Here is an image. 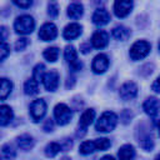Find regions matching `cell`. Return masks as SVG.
<instances>
[{
    "instance_id": "cell-16",
    "label": "cell",
    "mask_w": 160,
    "mask_h": 160,
    "mask_svg": "<svg viewBox=\"0 0 160 160\" xmlns=\"http://www.w3.org/2000/svg\"><path fill=\"white\" fill-rule=\"evenodd\" d=\"M84 14V8L80 2H71L69 6H68V16L70 19H80Z\"/></svg>"
},
{
    "instance_id": "cell-24",
    "label": "cell",
    "mask_w": 160,
    "mask_h": 160,
    "mask_svg": "<svg viewBox=\"0 0 160 160\" xmlns=\"http://www.w3.org/2000/svg\"><path fill=\"white\" fill-rule=\"evenodd\" d=\"M64 58L69 64H72L78 60V52L72 45H68L64 50Z\"/></svg>"
},
{
    "instance_id": "cell-39",
    "label": "cell",
    "mask_w": 160,
    "mask_h": 160,
    "mask_svg": "<svg viewBox=\"0 0 160 160\" xmlns=\"http://www.w3.org/2000/svg\"><path fill=\"white\" fill-rule=\"evenodd\" d=\"M100 160H115V159H114L111 155H105V156H102Z\"/></svg>"
},
{
    "instance_id": "cell-42",
    "label": "cell",
    "mask_w": 160,
    "mask_h": 160,
    "mask_svg": "<svg viewBox=\"0 0 160 160\" xmlns=\"http://www.w3.org/2000/svg\"><path fill=\"white\" fill-rule=\"evenodd\" d=\"M158 130H159V135H160V121L158 122Z\"/></svg>"
},
{
    "instance_id": "cell-14",
    "label": "cell",
    "mask_w": 160,
    "mask_h": 160,
    "mask_svg": "<svg viewBox=\"0 0 160 160\" xmlns=\"http://www.w3.org/2000/svg\"><path fill=\"white\" fill-rule=\"evenodd\" d=\"M81 32H82V26L78 22H71L65 26L62 35L66 40H72V39H76Z\"/></svg>"
},
{
    "instance_id": "cell-37",
    "label": "cell",
    "mask_w": 160,
    "mask_h": 160,
    "mask_svg": "<svg viewBox=\"0 0 160 160\" xmlns=\"http://www.w3.org/2000/svg\"><path fill=\"white\" fill-rule=\"evenodd\" d=\"M52 126H54L52 120H51V119H48V120L45 121V124H44V130H45V131H51V130H52Z\"/></svg>"
},
{
    "instance_id": "cell-20",
    "label": "cell",
    "mask_w": 160,
    "mask_h": 160,
    "mask_svg": "<svg viewBox=\"0 0 160 160\" xmlns=\"http://www.w3.org/2000/svg\"><path fill=\"white\" fill-rule=\"evenodd\" d=\"M112 36L116 40H121V41L128 40L130 36V30L124 25H118L112 29Z\"/></svg>"
},
{
    "instance_id": "cell-25",
    "label": "cell",
    "mask_w": 160,
    "mask_h": 160,
    "mask_svg": "<svg viewBox=\"0 0 160 160\" xmlns=\"http://www.w3.org/2000/svg\"><path fill=\"white\" fill-rule=\"evenodd\" d=\"M61 149L62 148H61L60 144H58V142H49L46 145V148H45V155L48 158H54V156H56L61 151Z\"/></svg>"
},
{
    "instance_id": "cell-12",
    "label": "cell",
    "mask_w": 160,
    "mask_h": 160,
    "mask_svg": "<svg viewBox=\"0 0 160 160\" xmlns=\"http://www.w3.org/2000/svg\"><path fill=\"white\" fill-rule=\"evenodd\" d=\"M42 84L48 91H54L59 85V72L55 70L46 72L42 79Z\"/></svg>"
},
{
    "instance_id": "cell-36",
    "label": "cell",
    "mask_w": 160,
    "mask_h": 160,
    "mask_svg": "<svg viewBox=\"0 0 160 160\" xmlns=\"http://www.w3.org/2000/svg\"><path fill=\"white\" fill-rule=\"evenodd\" d=\"M152 90L155 91V92H160V76H158L156 78V80L152 82Z\"/></svg>"
},
{
    "instance_id": "cell-6",
    "label": "cell",
    "mask_w": 160,
    "mask_h": 160,
    "mask_svg": "<svg viewBox=\"0 0 160 160\" xmlns=\"http://www.w3.org/2000/svg\"><path fill=\"white\" fill-rule=\"evenodd\" d=\"M58 36V28L52 22L44 24L39 30V38L42 41H51Z\"/></svg>"
},
{
    "instance_id": "cell-21",
    "label": "cell",
    "mask_w": 160,
    "mask_h": 160,
    "mask_svg": "<svg viewBox=\"0 0 160 160\" xmlns=\"http://www.w3.org/2000/svg\"><path fill=\"white\" fill-rule=\"evenodd\" d=\"M16 156V151L11 144H5L1 148V156L0 160H14Z\"/></svg>"
},
{
    "instance_id": "cell-10",
    "label": "cell",
    "mask_w": 160,
    "mask_h": 160,
    "mask_svg": "<svg viewBox=\"0 0 160 160\" xmlns=\"http://www.w3.org/2000/svg\"><path fill=\"white\" fill-rule=\"evenodd\" d=\"M142 109L144 111L149 115V116H155L158 115L159 110H160V100L158 98H154V96H150L148 98L144 104H142Z\"/></svg>"
},
{
    "instance_id": "cell-43",
    "label": "cell",
    "mask_w": 160,
    "mask_h": 160,
    "mask_svg": "<svg viewBox=\"0 0 160 160\" xmlns=\"http://www.w3.org/2000/svg\"><path fill=\"white\" fill-rule=\"evenodd\" d=\"M62 160H71V159H68V158H64Z\"/></svg>"
},
{
    "instance_id": "cell-5",
    "label": "cell",
    "mask_w": 160,
    "mask_h": 160,
    "mask_svg": "<svg viewBox=\"0 0 160 160\" xmlns=\"http://www.w3.org/2000/svg\"><path fill=\"white\" fill-rule=\"evenodd\" d=\"M46 112V102L42 99H36L30 105V115L34 121H40Z\"/></svg>"
},
{
    "instance_id": "cell-33",
    "label": "cell",
    "mask_w": 160,
    "mask_h": 160,
    "mask_svg": "<svg viewBox=\"0 0 160 160\" xmlns=\"http://www.w3.org/2000/svg\"><path fill=\"white\" fill-rule=\"evenodd\" d=\"M140 144H141V148L144 150H150L154 146V142H152V139L151 138H144V139H141Z\"/></svg>"
},
{
    "instance_id": "cell-19",
    "label": "cell",
    "mask_w": 160,
    "mask_h": 160,
    "mask_svg": "<svg viewBox=\"0 0 160 160\" xmlns=\"http://www.w3.org/2000/svg\"><path fill=\"white\" fill-rule=\"evenodd\" d=\"M12 119V110L8 105H1L0 106V125L5 126L8 125Z\"/></svg>"
},
{
    "instance_id": "cell-4",
    "label": "cell",
    "mask_w": 160,
    "mask_h": 160,
    "mask_svg": "<svg viewBox=\"0 0 160 160\" xmlns=\"http://www.w3.org/2000/svg\"><path fill=\"white\" fill-rule=\"evenodd\" d=\"M54 118L59 125H66L72 118L71 109L68 105L60 102L54 108Z\"/></svg>"
},
{
    "instance_id": "cell-31",
    "label": "cell",
    "mask_w": 160,
    "mask_h": 160,
    "mask_svg": "<svg viewBox=\"0 0 160 160\" xmlns=\"http://www.w3.org/2000/svg\"><path fill=\"white\" fill-rule=\"evenodd\" d=\"M9 52H10V46L6 42H1V46H0V59H1V61L5 60V58L9 55Z\"/></svg>"
},
{
    "instance_id": "cell-30",
    "label": "cell",
    "mask_w": 160,
    "mask_h": 160,
    "mask_svg": "<svg viewBox=\"0 0 160 160\" xmlns=\"http://www.w3.org/2000/svg\"><path fill=\"white\" fill-rule=\"evenodd\" d=\"M48 14L51 18L58 16V14H59V6H58L56 2H49V5H48Z\"/></svg>"
},
{
    "instance_id": "cell-28",
    "label": "cell",
    "mask_w": 160,
    "mask_h": 160,
    "mask_svg": "<svg viewBox=\"0 0 160 160\" xmlns=\"http://www.w3.org/2000/svg\"><path fill=\"white\" fill-rule=\"evenodd\" d=\"M45 74H46V72H45V65L40 62V64H38V65L34 68V70H32V79L36 80L38 82H40V81H42Z\"/></svg>"
},
{
    "instance_id": "cell-22",
    "label": "cell",
    "mask_w": 160,
    "mask_h": 160,
    "mask_svg": "<svg viewBox=\"0 0 160 160\" xmlns=\"http://www.w3.org/2000/svg\"><path fill=\"white\" fill-rule=\"evenodd\" d=\"M11 89H12V82L5 78H2L0 80V99L1 100H5L6 96L11 92Z\"/></svg>"
},
{
    "instance_id": "cell-41",
    "label": "cell",
    "mask_w": 160,
    "mask_h": 160,
    "mask_svg": "<svg viewBox=\"0 0 160 160\" xmlns=\"http://www.w3.org/2000/svg\"><path fill=\"white\" fill-rule=\"evenodd\" d=\"M155 160H160V154H158V155L155 156Z\"/></svg>"
},
{
    "instance_id": "cell-18",
    "label": "cell",
    "mask_w": 160,
    "mask_h": 160,
    "mask_svg": "<svg viewBox=\"0 0 160 160\" xmlns=\"http://www.w3.org/2000/svg\"><path fill=\"white\" fill-rule=\"evenodd\" d=\"M118 155H119V159H120V160H132L134 156H135L134 146L130 145V144L122 145V146L119 149Z\"/></svg>"
},
{
    "instance_id": "cell-34",
    "label": "cell",
    "mask_w": 160,
    "mask_h": 160,
    "mask_svg": "<svg viewBox=\"0 0 160 160\" xmlns=\"http://www.w3.org/2000/svg\"><path fill=\"white\" fill-rule=\"evenodd\" d=\"M14 4L16 5V6H19V8H22V9H28V8H30L31 5H32V1L31 0H28V1H18V0H15L14 1Z\"/></svg>"
},
{
    "instance_id": "cell-38",
    "label": "cell",
    "mask_w": 160,
    "mask_h": 160,
    "mask_svg": "<svg viewBox=\"0 0 160 160\" xmlns=\"http://www.w3.org/2000/svg\"><path fill=\"white\" fill-rule=\"evenodd\" d=\"M1 42H5L6 40V28L5 26H1Z\"/></svg>"
},
{
    "instance_id": "cell-7",
    "label": "cell",
    "mask_w": 160,
    "mask_h": 160,
    "mask_svg": "<svg viewBox=\"0 0 160 160\" xmlns=\"http://www.w3.org/2000/svg\"><path fill=\"white\" fill-rule=\"evenodd\" d=\"M109 68V58L105 54H98L91 64V69L95 74H102Z\"/></svg>"
},
{
    "instance_id": "cell-15",
    "label": "cell",
    "mask_w": 160,
    "mask_h": 160,
    "mask_svg": "<svg viewBox=\"0 0 160 160\" xmlns=\"http://www.w3.org/2000/svg\"><path fill=\"white\" fill-rule=\"evenodd\" d=\"M94 119H95V110H92V109L85 110V111L81 114V116H80L79 128H80L81 130H85V129L94 121Z\"/></svg>"
},
{
    "instance_id": "cell-40",
    "label": "cell",
    "mask_w": 160,
    "mask_h": 160,
    "mask_svg": "<svg viewBox=\"0 0 160 160\" xmlns=\"http://www.w3.org/2000/svg\"><path fill=\"white\" fill-rule=\"evenodd\" d=\"M81 50H82V52H88V51L90 50V48H88V46L84 44V45H81Z\"/></svg>"
},
{
    "instance_id": "cell-8",
    "label": "cell",
    "mask_w": 160,
    "mask_h": 160,
    "mask_svg": "<svg viewBox=\"0 0 160 160\" xmlns=\"http://www.w3.org/2000/svg\"><path fill=\"white\" fill-rule=\"evenodd\" d=\"M119 94L122 100H131L138 95V86L132 81H126L125 84L121 85Z\"/></svg>"
},
{
    "instance_id": "cell-27",
    "label": "cell",
    "mask_w": 160,
    "mask_h": 160,
    "mask_svg": "<svg viewBox=\"0 0 160 160\" xmlns=\"http://www.w3.org/2000/svg\"><path fill=\"white\" fill-rule=\"evenodd\" d=\"M42 55H44V58H45L48 61L54 62V61L58 60V56H59V49L55 48V46H50V48L45 49V51H44Z\"/></svg>"
},
{
    "instance_id": "cell-2",
    "label": "cell",
    "mask_w": 160,
    "mask_h": 160,
    "mask_svg": "<svg viewBox=\"0 0 160 160\" xmlns=\"http://www.w3.org/2000/svg\"><path fill=\"white\" fill-rule=\"evenodd\" d=\"M34 28H35L34 18L30 15H26V14L18 16L15 22H14V29L18 34H22V35L30 34V32H32Z\"/></svg>"
},
{
    "instance_id": "cell-26",
    "label": "cell",
    "mask_w": 160,
    "mask_h": 160,
    "mask_svg": "<svg viewBox=\"0 0 160 160\" xmlns=\"http://www.w3.org/2000/svg\"><path fill=\"white\" fill-rule=\"evenodd\" d=\"M96 150V146H95V141H90V140H86V141H82L80 148H79V151L80 154L82 155H89L91 152H94Z\"/></svg>"
},
{
    "instance_id": "cell-29",
    "label": "cell",
    "mask_w": 160,
    "mask_h": 160,
    "mask_svg": "<svg viewBox=\"0 0 160 160\" xmlns=\"http://www.w3.org/2000/svg\"><path fill=\"white\" fill-rule=\"evenodd\" d=\"M95 146H96V150H106L108 148H110L111 142L109 139L106 138H100V139H95Z\"/></svg>"
},
{
    "instance_id": "cell-32",
    "label": "cell",
    "mask_w": 160,
    "mask_h": 160,
    "mask_svg": "<svg viewBox=\"0 0 160 160\" xmlns=\"http://www.w3.org/2000/svg\"><path fill=\"white\" fill-rule=\"evenodd\" d=\"M28 44H29V41H28L26 38H20V39L16 40V42H15V49H16L18 51H21V50H24V49L28 46Z\"/></svg>"
},
{
    "instance_id": "cell-3",
    "label": "cell",
    "mask_w": 160,
    "mask_h": 160,
    "mask_svg": "<svg viewBox=\"0 0 160 160\" xmlns=\"http://www.w3.org/2000/svg\"><path fill=\"white\" fill-rule=\"evenodd\" d=\"M150 44L145 40H139L130 48V58L132 60H141L150 52Z\"/></svg>"
},
{
    "instance_id": "cell-13",
    "label": "cell",
    "mask_w": 160,
    "mask_h": 160,
    "mask_svg": "<svg viewBox=\"0 0 160 160\" xmlns=\"http://www.w3.org/2000/svg\"><path fill=\"white\" fill-rule=\"evenodd\" d=\"M110 21V14L108 12L106 9L104 8H99L94 11L92 14V22L98 26H102V25H106L108 22Z\"/></svg>"
},
{
    "instance_id": "cell-44",
    "label": "cell",
    "mask_w": 160,
    "mask_h": 160,
    "mask_svg": "<svg viewBox=\"0 0 160 160\" xmlns=\"http://www.w3.org/2000/svg\"><path fill=\"white\" fill-rule=\"evenodd\" d=\"M159 50H160V42H159Z\"/></svg>"
},
{
    "instance_id": "cell-35",
    "label": "cell",
    "mask_w": 160,
    "mask_h": 160,
    "mask_svg": "<svg viewBox=\"0 0 160 160\" xmlns=\"http://www.w3.org/2000/svg\"><path fill=\"white\" fill-rule=\"evenodd\" d=\"M70 68H71V70H74V71H79V70L82 68V62H81L80 60H76L75 62L70 64Z\"/></svg>"
},
{
    "instance_id": "cell-1",
    "label": "cell",
    "mask_w": 160,
    "mask_h": 160,
    "mask_svg": "<svg viewBox=\"0 0 160 160\" xmlns=\"http://www.w3.org/2000/svg\"><path fill=\"white\" fill-rule=\"evenodd\" d=\"M118 124V116L115 112L112 111H105L96 121L95 124V129L96 131H101V132H110L115 129Z\"/></svg>"
},
{
    "instance_id": "cell-11",
    "label": "cell",
    "mask_w": 160,
    "mask_h": 160,
    "mask_svg": "<svg viewBox=\"0 0 160 160\" xmlns=\"http://www.w3.org/2000/svg\"><path fill=\"white\" fill-rule=\"evenodd\" d=\"M108 42H109V35L104 30H98L91 36V45L95 49H102L108 45Z\"/></svg>"
},
{
    "instance_id": "cell-23",
    "label": "cell",
    "mask_w": 160,
    "mask_h": 160,
    "mask_svg": "<svg viewBox=\"0 0 160 160\" xmlns=\"http://www.w3.org/2000/svg\"><path fill=\"white\" fill-rule=\"evenodd\" d=\"M24 91L26 95H35L39 92V82L34 79H29L26 80V82L24 84Z\"/></svg>"
},
{
    "instance_id": "cell-9",
    "label": "cell",
    "mask_w": 160,
    "mask_h": 160,
    "mask_svg": "<svg viewBox=\"0 0 160 160\" xmlns=\"http://www.w3.org/2000/svg\"><path fill=\"white\" fill-rule=\"evenodd\" d=\"M132 9V1L130 0H119L114 4V12L118 18H125L130 14Z\"/></svg>"
},
{
    "instance_id": "cell-17",
    "label": "cell",
    "mask_w": 160,
    "mask_h": 160,
    "mask_svg": "<svg viewBox=\"0 0 160 160\" xmlns=\"http://www.w3.org/2000/svg\"><path fill=\"white\" fill-rule=\"evenodd\" d=\"M16 144H18V146L21 150L28 151V150H30L34 146V140H32V138L30 135L22 134V135H20V136L16 138Z\"/></svg>"
}]
</instances>
